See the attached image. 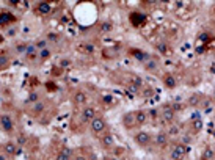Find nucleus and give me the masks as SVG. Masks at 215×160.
<instances>
[{
  "label": "nucleus",
  "mask_w": 215,
  "mask_h": 160,
  "mask_svg": "<svg viewBox=\"0 0 215 160\" xmlns=\"http://www.w3.org/2000/svg\"><path fill=\"white\" fill-rule=\"evenodd\" d=\"M90 129H91V132L94 133V135H98V133H102V132L107 129V124H105V121H104L102 118L96 116V118L90 123Z\"/></svg>",
  "instance_id": "1"
},
{
  "label": "nucleus",
  "mask_w": 215,
  "mask_h": 160,
  "mask_svg": "<svg viewBox=\"0 0 215 160\" xmlns=\"http://www.w3.org/2000/svg\"><path fill=\"white\" fill-rule=\"evenodd\" d=\"M187 151H189V149H187V146L182 144V143H179V144H176V146L173 148L170 157H171V160H184Z\"/></svg>",
  "instance_id": "2"
},
{
  "label": "nucleus",
  "mask_w": 215,
  "mask_h": 160,
  "mask_svg": "<svg viewBox=\"0 0 215 160\" xmlns=\"http://www.w3.org/2000/svg\"><path fill=\"white\" fill-rule=\"evenodd\" d=\"M0 126H2V129L5 132H8V133H11L13 130H14V123H13V118L8 113L0 115Z\"/></svg>",
  "instance_id": "3"
},
{
  "label": "nucleus",
  "mask_w": 215,
  "mask_h": 160,
  "mask_svg": "<svg viewBox=\"0 0 215 160\" xmlns=\"http://www.w3.org/2000/svg\"><path fill=\"white\" fill-rule=\"evenodd\" d=\"M135 143L138 146H148L151 143V135H149V133H146V132H143V130H140V132L135 133Z\"/></svg>",
  "instance_id": "4"
},
{
  "label": "nucleus",
  "mask_w": 215,
  "mask_h": 160,
  "mask_svg": "<svg viewBox=\"0 0 215 160\" xmlns=\"http://www.w3.org/2000/svg\"><path fill=\"white\" fill-rule=\"evenodd\" d=\"M96 118V110L93 109V107H85L83 112H82V116H80V119H82V123H91L93 119Z\"/></svg>",
  "instance_id": "5"
},
{
  "label": "nucleus",
  "mask_w": 215,
  "mask_h": 160,
  "mask_svg": "<svg viewBox=\"0 0 215 160\" xmlns=\"http://www.w3.org/2000/svg\"><path fill=\"white\" fill-rule=\"evenodd\" d=\"M162 118H163L165 123H171V121H173V118H174V110H173L171 105H165V107H163V110H162Z\"/></svg>",
  "instance_id": "6"
},
{
  "label": "nucleus",
  "mask_w": 215,
  "mask_h": 160,
  "mask_svg": "<svg viewBox=\"0 0 215 160\" xmlns=\"http://www.w3.org/2000/svg\"><path fill=\"white\" fill-rule=\"evenodd\" d=\"M123 124H124L127 129L133 127V124H137V123H135V112H129V113H126V115L123 116Z\"/></svg>",
  "instance_id": "7"
},
{
  "label": "nucleus",
  "mask_w": 215,
  "mask_h": 160,
  "mask_svg": "<svg viewBox=\"0 0 215 160\" xmlns=\"http://www.w3.org/2000/svg\"><path fill=\"white\" fill-rule=\"evenodd\" d=\"M25 57L29 60H36L39 57V52L36 49V46H27V50H25Z\"/></svg>",
  "instance_id": "8"
},
{
  "label": "nucleus",
  "mask_w": 215,
  "mask_h": 160,
  "mask_svg": "<svg viewBox=\"0 0 215 160\" xmlns=\"http://www.w3.org/2000/svg\"><path fill=\"white\" fill-rule=\"evenodd\" d=\"M130 55L135 57V58L140 60V61L149 60V55H148V53H144V52H141V50H138V49H132V50H130Z\"/></svg>",
  "instance_id": "9"
},
{
  "label": "nucleus",
  "mask_w": 215,
  "mask_h": 160,
  "mask_svg": "<svg viewBox=\"0 0 215 160\" xmlns=\"http://www.w3.org/2000/svg\"><path fill=\"white\" fill-rule=\"evenodd\" d=\"M71 154H72V151H71L69 148H63V149L57 154L55 160H71Z\"/></svg>",
  "instance_id": "10"
},
{
  "label": "nucleus",
  "mask_w": 215,
  "mask_h": 160,
  "mask_svg": "<svg viewBox=\"0 0 215 160\" xmlns=\"http://www.w3.org/2000/svg\"><path fill=\"white\" fill-rule=\"evenodd\" d=\"M168 143V133L167 132H159L155 137V144L157 146H165Z\"/></svg>",
  "instance_id": "11"
},
{
  "label": "nucleus",
  "mask_w": 215,
  "mask_h": 160,
  "mask_svg": "<svg viewBox=\"0 0 215 160\" xmlns=\"http://www.w3.org/2000/svg\"><path fill=\"white\" fill-rule=\"evenodd\" d=\"M148 121V113L146 112H143V110H138V112H135V123L137 124H144Z\"/></svg>",
  "instance_id": "12"
},
{
  "label": "nucleus",
  "mask_w": 215,
  "mask_h": 160,
  "mask_svg": "<svg viewBox=\"0 0 215 160\" xmlns=\"http://www.w3.org/2000/svg\"><path fill=\"white\" fill-rule=\"evenodd\" d=\"M3 149H5V154L8 155H16V151H17V146L16 143H13V141H8L5 146H3Z\"/></svg>",
  "instance_id": "13"
},
{
  "label": "nucleus",
  "mask_w": 215,
  "mask_h": 160,
  "mask_svg": "<svg viewBox=\"0 0 215 160\" xmlns=\"http://www.w3.org/2000/svg\"><path fill=\"white\" fill-rule=\"evenodd\" d=\"M74 102L75 104H85L86 102V93L85 91H75V94H74Z\"/></svg>",
  "instance_id": "14"
},
{
  "label": "nucleus",
  "mask_w": 215,
  "mask_h": 160,
  "mask_svg": "<svg viewBox=\"0 0 215 160\" xmlns=\"http://www.w3.org/2000/svg\"><path fill=\"white\" fill-rule=\"evenodd\" d=\"M102 144L105 146V148H112V146L115 144V138L112 133H107V135L102 138Z\"/></svg>",
  "instance_id": "15"
},
{
  "label": "nucleus",
  "mask_w": 215,
  "mask_h": 160,
  "mask_svg": "<svg viewBox=\"0 0 215 160\" xmlns=\"http://www.w3.org/2000/svg\"><path fill=\"white\" fill-rule=\"evenodd\" d=\"M163 82H165L167 88H174V86H176V78H174L171 74H167L163 77Z\"/></svg>",
  "instance_id": "16"
},
{
  "label": "nucleus",
  "mask_w": 215,
  "mask_h": 160,
  "mask_svg": "<svg viewBox=\"0 0 215 160\" xmlns=\"http://www.w3.org/2000/svg\"><path fill=\"white\" fill-rule=\"evenodd\" d=\"M144 69H146V71H155V69H157V61L152 60V58L146 60V61H144Z\"/></svg>",
  "instance_id": "17"
},
{
  "label": "nucleus",
  "mask_w": 215,
  "mask_h": 160,
  "mask_svg": "<svg viewBox=\"0 0 215 160\" xmlns=\"http://www.w3.org/2000/svg\"><path fill=\"white\" fill-rule=\"evenodd\" d=\"M38 13H41V14H47V13H50V3L41 2L38 5Z\"/></svg>",
  "instance_id": "18"
},
{
  "label": "nucleus",
  "mask_w": 215,
  "mask_h": 160,
  "mask_svg": "<svg viewBox=\"0 0 215 160\" xmlns=\"http://www.w3.org/2000/svg\"><path fill=\"white\" fill-rule=\"evenodd\" d=\"M11 21H14V17H13V14H10V13H2V14H0V24H8Z\"/></svg>",
  "instance_id": "19"
},
{
  "label": "nucleus",
  "mask_w": 215,
  "mask_h": 160,
  "mask_svg": "<svg viewBox=\"0 0 215 160\" xmlns=\"http://www.w3.org/2000/svg\"><path fill=\"white\" fill-rule=\"evenodd\" d=\"M8 64H10V57H6V55H0V69L6 68Z\"/></svg>",
  "instance_id": "20"
},
{
  "label": "nucleus",
  "mask_w": 215,
  "mask_h": 160,
  "mask_svg": "<svg viewBox=\"0 0 215 160\" xmlns=\"http://www.w3.org/2000/svg\"><path fill=\"white\" fill-rule=\"evenodd\" d=\"M50 57V49H43V50H39V58H43V60H47Z\"/></svg>",
  "instance_id": "21"
},
{
  "label": "nucleus",
  "mask_w": 215,
  "mask_h": 160,
  "mask_svg": "<svg viewBox=\"0 0 215 160\" xmlns=\"http://www.w3.org/2000/svg\"><path fill=\"white\" fill-rule=\"evenodd\" d=\"M168 137L171 135V137H174V135H178V133H179V127L178 126H170V129H168Z\"/></svg>",
  "instance_id": "22"
},
{
  "label": "nucleus",
  "mask_w": 215,
  "mask_h": 160,
  "mask_svg": "<svg viewBox=\"0 0 215 160\" xmlns=\"http://www.w3.org/2000/svg\"><path fill=\"white\" fill-rule=\"evenodd\" d=\"M210 158H213V151L209 148V149L204 151V154H203V160H210Z\"/></svg>",
  "instance_id": "23"
},
{
  "label": "nucleus",
  "mask_w": 215,
  "mask_h": 160,
  "mask_svg": "<svg viewBox=\"0 0 215 160\" xmlns=\"http://www.w3.org/2000/svg\"><path fill=\"white\" fill-rule=\"evenodd\" d=\"M43 109H44V104H43V102H39V101H38V102H35V104H33V112L39 113Z\"/></svg>",
  "instance_id": "24"
},
{
  "label": "nucleus",
  "mask_w": 215,
  "mask_h": 160,
  "mask_svg": "<svg viewBox=\"0 0 215 160\" xmlns=\"http://www.w3.org/2000/svg\"><path fill=\"white\" fill-rule=\"evenodd\" d=\"M27 46H29V44H17V46H16V52H17V53H25Z\"/></svg>",
  "instance_id": "25"
},
{
  "label": "nucleus",
  "mask_w": 215,
  "mask_h": 160,
  "mask_svg": "<svg viewBox=\"0 0 215 160\" xmlns=\"http://www.w3.org/2000/svg\"><path fill=\"white\" fill-rule=\"evenodd\" d=\"M46 46H47V39H41V41H38L36 43V49H46Z\"/></svg>",
  "instance_id": "26"
},
{
  "label": "nucleus",
  "mask_w": 215,
  "mask_h": 160,
  "mask_svg": "<svg viewBox=\"0 0 215 160\" xmlns=\"http://www.w3.org/2000/svg\"><path fill=\"white\" fill-rule=\"evenodd\" d=\"M25 143H27V137H25V135H19V137H17V144L24 146Z\"/></svg>",
  "instance_id": "27"
},
{
  "label": "nucleus",
  "mask_w": 215,
  "mask_h": 160,
  "mask_svg": "<svg viewBox=\"0 0 215 160\" xmlns=\"http://www.w3.org/2000/svg\"><path fill=\"white\" fill-rule=\"evenodd\" d=\"M110 30H112V24L110 22L109 24H107V22L102 24V32H110Z\"/></svg>",
  "instance_id": "28"
},
{
  "label": "nucleus",
  "mask_w": 215,
  "mask_h": 160,
  "mask_svg": "<svg viewBox=\"0 0 215 160\" xmlns=\"http://www.w3.org/2000/svg\"><path fill=\"white\" fill-rule=\"evenodd\" d=\"M193 127H195V130H196V132H199V130H201V127H203V123L198 121V123H195V124H193Z\"/></svg>",
  "instance_id": "29"
},
{
  "label": "nucleus",
  "mask_w": 215,
  "mask_h": 160,
  "mask_svg": "<svg viewBox=\"0 0 215 160\" xmlns=\"http://www.w3.org/2000/svg\"><path fill=\"white\" fill-rule=\"evenodd\" d=\"M190 140H192V138H190L189 135H185V137H182V144H189V143H190Z\"/></svg>",
  "instance_id": "30"
},
{
  "label": "nucleus",
  "mask_w": 215,
  "mask_h": 160,
  "mask_svg": "<svg viewBox=\"0 0 215 160\" xmlns=\"http://www.w3.org/2000/svg\"><path fill=\"white\" fill-rule=\"evenodd\" d=\"M74 160H88L86 158V155L85 154H79V155H75V158Z\"/></svg>",
  "instance_id": "31"
},
{
  "label": "nucleus",
  "mask_w": 215,
  "mask_h": 160,
  "mask_svg": "<svg viewBox=\"0 0 215 160\" xmlns=\"http://www.w3.org/2000/svg\"><path fill=\"white\" fill-rule=\"evenodd\" d=\"M30 101L35 104V102H38V94H35V93H32L30 94Z\"/></svg>",
  "instance_id": "32"
},
{
  "label": "nucleus",
  "mask_w": 215,
  "mask_h": 160,
  "mask_svg": "<svg viewBox=\"0 0 215 160\" xmlns=\"http://www.w3.org/2000/svg\"><path fill=\"white\" fill-rule=\"evenodd\" d=\"M104 102L110 104V102H113V97H112V96H104Z\"/></svg>",
  "instance_id": "33"
},
{
  "label": "nucleus",
  "mask_w": 215,
  "mask_h": 160,
  "mask_svg": "<svg viewBox=\"0 0 215 160\" xmlns=\"http://www.w3.org/2000/svg\"><path fill=\"white\" fill-rule=\"evenodd\" d=\"M61 66H63V68H66V66H69V60H63V61H61Z\"/></svg>",
  "instance_id": "34"
},
{
  "label": "nucleus",
  "mask_w": 215,
  "mask_h": 160,
  "mask_svg": "<svg viewBox=\"0 0 215 160\" xmlns=\"http://www.w3.org/2000/svg\"><path fill=\"white\" fill-rule=\"evenodd\" d=\"M137 90H138V86H129V91H132V93H137Z\"/></svg>",
  "instance_id": "35"
},
{
  "label": "nucleus",
  "mask_w": 215,
  "mask_h": 160,
  "mask_svg": "<svg viewBox=\"0 0 215 160\" xmlns=\"http://www.w3.org/2000/svg\"><path fill=\"white\" fill-rule=\"evenodd\" d=\"M0 160H6V154L5 152H0Z\"/></svg>",
  "instance_id": "36"
},
{
  "label": "nucleus",
  "mask_w": 215,
  "mask_h": 160,
  "mask_svg": "<svg viewBox=\"0 0 215 160\" xmlns=\"http://www.w3.org/2000/svg\"><path fill=\"white\" fill-rule=\"evenodd\" d=\"M213 157H215V151H213Z\"/></svg>",
  "instance_id": "37"
}]
</instances>
